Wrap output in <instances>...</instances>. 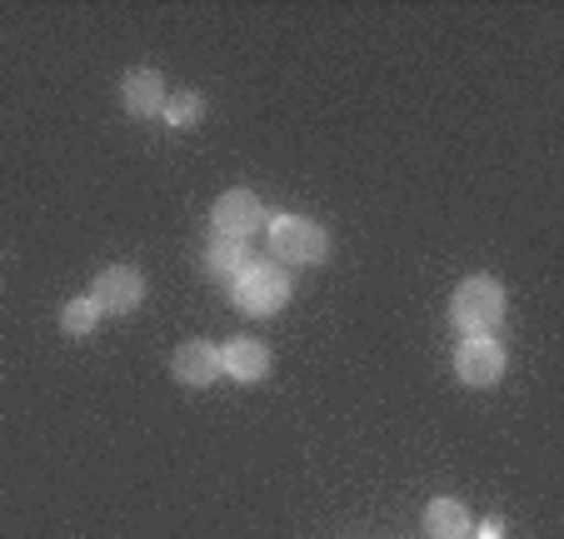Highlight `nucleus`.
Here are the masks:
<instances>
[{
  "instance_id": "9b49d317",
  "label": "nucleus",
  "mask_w": 564,
  "mask_h": 539,
  "mask_svg": "<svg viewBox=\"0 0 564 539\" xmlns=\"http://www.w3.org/2000/svg\"><path fill=\"white\" fill-rule=\"evenodd\" d=\"M425 535H430V539H469V509L459 505V499H449V495L430 499V509H425Z\"/></svg>"
},
{
  "instance_id": "20e7f679",
  "label": "nucleus",
  "mask_w": 564,
  "mask_h": 539,
  "mask_svg": "<svg viewBox=\"0 0 564 539\" xmlns=\"http://www.w3.org/2000/svg\"><path fill=\"white\" fill-rule=\"evenodd\" d=\"M455 375H459V385H469V390H490V385H500V375H505V349L495 345L490 335H469L465 345L455 349Z\"/></svg>"
},
{
  "instance_id": "f03ea898",
  "label": "nucleus",
  "mask_w": 564,
  "mask_h": 539,
  "mask_svg": "<svg viewBox=\"0 0 564 539\" xmlns=\"http://www.w3.org/2000/svg\"><path fill=\"white\" fill-rule=\"evenodd\" d=\"M270 250L290 265H319L330 255V235L305 215H280V220H270Z\"/></svg>"
},
{
  "instance_id": "39448f33",
  "label": "nucleus",
  "mask_w": 564,
  "mask_h": 539,
  "mask_svg": "<svg viewBox=\"0 0 564 539\" xmlns=\"http://www.w3.org/2000/svg\"><path fill=\"white\" fill-rule=\"evenodd\" d=\"M210 225H215V235H225V240L250 245V235L265 225V205H260V195H250V191H225L210 211Z\"/></svg>"
},
{
  "instance_id": "6e6552de",
  "label": "nucleus",
  "mask_w": 564,
  "mask_h": 539,
  "mask_svg": "<svg viewBox=\"0 0 564 539\" xmlns=\"http://www.w3.org/2000/svg\"><path fill=\"white\" fill-rule=\"evenodd\" d=\"M220 370L230 375V380H240V385H260L270 375V345L265 339H256V335L230 339V345L220 349Z\"/></svg>"
},
{
  "instance_id": "7ed1b4c3",
  "label": "nucleus",
  "mask_w": 564,
  "mask_h": 539,
  "mask_svg": "<svg viewBox=\"0 0 564 539\" xmlns=\"http://www.w3.org/2000/svg\"><path fill=\"white\" fill-rule=\"evenodd\" d=\"M230 290H235V305L246 315H280L290 305V276L280 265H250Z\"/></svg>"
},
{
  "instance_id": "f257e3e1",
  "label": "nucleus",
  "mask_w": 564,
  "mask_h": 539,
  "mask_svg": "<svg viewBox=\"0 0 564 539\" xmlns=\"http://www.w3.org/2000/svg\"><path fill=\"white\" fill-rule=\"evenodd\" d=\"M449 320H455V330H465V335H490V330L505 320V290H500V280L469 276L465 285L455 290V300H449Z\"/></svg>"
},
{
  "instance_id": "423d86ee",
  "label": "nucleus",
  "mask_w": 564,
  "mask_h": 539,
  "mask_svg": "<svg viewBox=\"0 0 564 539\" xmlns=\"http://www.w3.org/2000/svg\"><path fill=\"white\" fill-rule=\"evenodd\" d=\"M90 300H96L100 315H130L145 300V276H140L135 265H110V270H100Z\"/></svg>"
},
{
  "instance_id": "f8f14e48",
  "label": "nucleus",
  "mask_w": 564,
  "mask_h": 539,
  "mask_svg": "<svg viewBox=\"0 0 564 539\" xmlns=\"http://www.w3.org/2000/svg\"><path fill=\"white\" fill-rule=\"evenodd\" d=\"M96 320H100V310H96V300H90V295L65 300V310H61V330H65L70 339H86L90 330H96Z\"/></svg>"
},
{
  "instance_id": "1a4fd4ad",
  "label": "nucleus",
  "mask_w": 564,
  "mask_h": 539,
  "mask_svg": "<svg viewBox=\"0 0 564 539\" xmlns=\"http://www.w3.org/2000/svg\"><path fill=\"white\" fill-rule=\"evenodd\" d=\"M120 100H126L130 116L150 120V116H165V80L155 71H130L120 80Z\"/></svg>"
},
{
  "instance_id": "ddd939ff",
  "label": "nucleus",
  "mask_w": 564,
  "mask_h": 539,
  "mask_svg": "<svg viewBox=\"0 0 564 539\" xmlns=\"http://www.w3.org/2000/svg\"><path fill=\"white\" fill-rule=\"evenodd\" d=\"M200 116H205L200 96H165V120H171V126H195Z\"/></svg>"
},
{
  "instance_id": "9d476101",
  "label": "nucleus",
  "mask_w": 564,
  "mask_h": 539,
  "mask_svg": "<svg viewBox=\"0 0 564 539\" xmlns=\"http://www.w3.org/2000/svg\"><path fill=\"white\" fill-rule=\"evenodd\" d=\"M205 270H210L215 280H240L250 270V245L246 240H225V235H215L210 245H205Z\"/></svg>"
},
{
  "instance_id": "0eeeda50",
  "label": "nucleus",
  "mask_w": 564,
  "mask_h": 539,
  "mask_svg": "<svg viewBox=\"0 0 564 539\" xmlns=\"http://www.w3.org/2000/svg\"><path fill=\"white\" fill-rule=\"evenodd\" d=\"M171 375L185 390H205V385H215V375H220V349H215L210 339H185L171 355Z\"/></svg>"
}]
</instances>
